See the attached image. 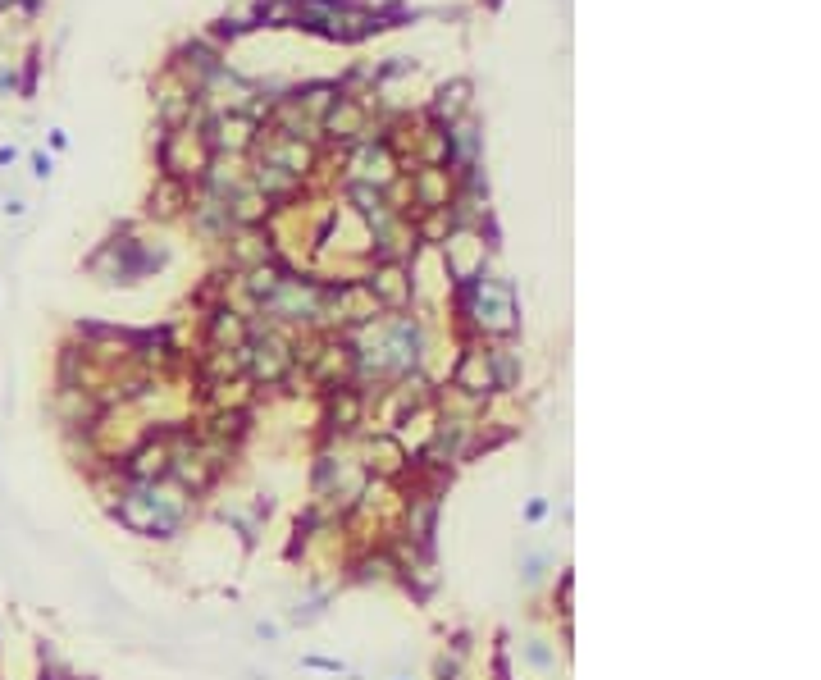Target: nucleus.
Returning a JSON list of instances; mask_svg holds the SVG:
<instances>
[{"label": "nucleus", "instance_id": "1", "mask_svg": "<svg viewBox=\"0 0 821 680\" xmlns=\"http://www.w3.org/2000/svg\"><path fill=\"white\" fill-rule=\"evenodd\" d=\"M283 366H288V352L274 343V338L256 348V375H265V380H279V375H283Z\"/></svg>", "mask_w": 821, "mask_h": 680}, {"label": "nucleus", "instance_id": "2", "mask_svg": "<svg viewBox=\"0 0 821 680\" xmlns=\"http://www.w3.org/2000/svg\"><path fill=\"white\" fill-rule=\"evenodd\" d=\"M461 389H471V393H484V389H489V366H484V357H471V361H466Z\"/></svg>", "mask_w": 821, "mask_h": 680}]
</instances>
